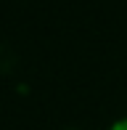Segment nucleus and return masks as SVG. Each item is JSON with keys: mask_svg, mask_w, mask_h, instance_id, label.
<instances>
[{"mask_svg": "<svg viewBox=\"0 0 127 130\" xmlns=\"http://www.w3.org/2000/svg\"><path fill=\"white\" fill-rule=\"evenodd\" d=\"M109 130H127V117H119L117 122H111V127Z\"/></svg>", "mask_w": 127, "mask_h": 130, "instance_id": "1", "label": "nucleus"}]
</instances>
